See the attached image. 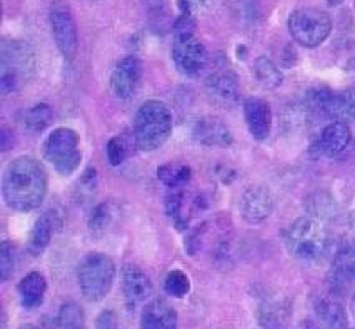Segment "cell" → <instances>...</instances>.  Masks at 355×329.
<instances>
[{
    "label": "cell",
    "mask_w": 355,
    "mask_h": 329,
    "mask_svg": "<svg viewBox=\"0 0 355 329\" xmlns=\"http://www.w3.org/2000/svg\"><path fill=\"white\" fill-rule=\"evenodd\" d=\"M44 155L59 174H73L82 162L80 137L73 129L59 127L45 139Z\"/></svg>",
    "instance_id": "cell-5"
},
{
    "label": "cell",
    "mask_w": 355,
    "mask_h": 329,
    "mask_svg": "<svg viewBox=\"0 0 355 329\" xmlns=\"http://www.w3.org/2000/svg\"><path fill=\"white\" fill-rule=\"evenodd\" d=\"M311 102L325 117L347 122L355 119V87L342 92H332L329 89L313 90Z\"/></svg>",
    "instance_id": "cell-9"
},
{
    "label": "cell",
    "mask_w": 355,
    "mask_h": 329,
    "mask_svg": "<svg viewBox=\"0 0 355 329\" xmlns=\"http://www.w3.org/2000/svg\"><path fill=\"white\" fill-rule=\"evenodd\" d=\"M355 281V244L347 241L338 248L330 267V285L336 291H345Z\"/></svg>",
    "instance_id": "cell-13"
},
{
    "label": "cell",
    "mask_w": 355,
    "mask_h": 329,
    "mask_svg": "<svg viewBox=\"0 0 355 329\" xmlns=\"http://www.w3.org/2000/svg\"><path fill=\"white\" fill-rule=\"evenodd\" d=\"M193 137L202 146L207 147H229L234 142L232 133L222 119L207 116L200 119L193 129Z\"/></svg>",
    "instance_id": "cell-16"
},
{
    "label": "cell",
    "mask_w": 355,
    "mask_h": 329,
    "mask_svg": "<svg viewBox=\"0 0 355 329\" xmlns=\"http://www.w3.org/2000/svg\"><path fill=\"white\" fill-rule=\"evenodd\" d=\"M165 293L172 298H184L191 291V279L180 269H173L164 279Z\"/></svg>",
    "instance_id": "cell-29"
},
{
    "label": "cell",
    "mask_w": 355,
    "mask_h": 329,
    "mask_svg": "<svg viewBox=\"0 0 355 329\" xmlns=\"http://www.w3.org/2000/svg\"><path fill=\"white\" fill-rule=\"evenodd\" d=\"M317 312H319L322 323L325 324L327 329H345L347 328V318L344 307L336 301H322L317 306Z\"/></svg>",
    "instance_id": "cell-27"
},
{
    "label": "cell",
    "mask_w": 355,
    "mask_h": 329,
    "mask_svg": "<svg viewBox=\"0 0 355 329\" xmlns=\"http://www.w3.org/2000/svg\"><path fill=\"white\" fill-rule=\"evenodd\" d=\"M134 147L137 149L134 135H132V139L127 137V135H115V137L110 139L109 144H107V159H109L110 166L117 167L122 162H125L132 151H134Z\"/></svg>",
    "instance_id": "cell-25"
},
{
    "label": "cell",
    "mask_w": 355,
    "mask_h": 329,
    "mask_svg": "<svg viewBox=\"0 0 355 329\" xmlns=\"http://www.w3.org/2000/svg\"><path fill=\"white\" fill-rule=\"evenodd\" d=\"M157 178L162 184H165L167 187H180L184 184H187L192 178V171L189 166H184V164H175V162H168V164H162V166L157 169Z\"/></svg>",
    "instance_id": "cell-23"
},
{
    "label": "cell",
    "mask_w": 355,
    "mask_h": 329,
    "mask_svg": "<svg viewBox=\"0 0 355 329\" xmlns=\"http://www.w3.org/2000/svg\"><path fill=\"white\" fill-rule=\"evenodd\" d=\"M255 77L266 89H275L282 84V74L269 57H259L254 65Z\"/></svg>",
    "instance_id": "cell-26"
},
{
    "label": "cell",
    "mask_w": 355,
    "mask_h": 329,
    "mask_svg": "<svg viewBox=\"0 0 355 329\" xmlns=\"http://www.w3.org/2000/svg\"><path fill=\"white\" fill-rule=\"evenodd\" d=\"M172 57L175 67L187 77H197L207 65L209 53L196 35H180L173 39Z\"/></svg>",
    "instance_id": "cell-8"
},
{
    "label": "cell",
    "mask_w": 355,
    "mask_h": 329,
    "mask_svg": "<svg viewBox=\"0 0 355 329\" xmlns=\"http://www.w3.org/2000/svg\"><path fill=\"white\" fill-rule=\"evenodd\" d=\"M207 90L220 102H235L239 97L237 81L229 72L212 74L207 79Z\"/></svg>",
    "instance_id": "cell-22"
},
{
    "label": "cell",
    "mask_w": 355,
    "mask_h": 329,
    "mask_svg": "<svg viewBox=\"0 0 355 329\" xmlns=\"http://www.w3.org/2000/svg\"><path fill=\"white\" fill-rule=\"evenodd\" d=\"M350 229H352V241L355 244V214H352V219H350Z\"/></svg>",
    "instance_id": "cell-36"
},
{
    "label": "cell",
    "mask_w": 355,
    "mask_h": 329,
    "mask_svg": "<svg viewBox=\"0 0 355 329\" xmlns=\"http://www.w3.org/2000/svg\"><path fill=\"white\" fill-rule=\"evenodd\" d=\"M34 69V56L20 40H2V92L10 94L22 87Z\"/></svg>",
    "instance_id": "cell-6"
},
{
    "label": "cell",
    "mask_w": 355,
    "mask_h": 329,
    "mask_svg": "<svg viewBox=\"0 0 355 329\" xmlns=\"http://www.w3.org/2000/svg\"><path fill=\"white\" fill-rule=\"evenodd\" d=\"M15 259H17V253H15L14 244L9 241H3L0 244V278L2 281H9L14 274L15 269Z\"/></svg>",
    "instance_id": "cell-32"
},
{
    "label": "cell",
    "mask_w": 355,
    "mask_h": 329,
    "mask_svg": "<svg viewBox=\"0 0 355 329\" xmlns=\"http://www.w3.org/2000/svg\"><path fill=\"white\" fill-rule=\"evenodd\" d=\"M172 133V112L164 102L147 101L134 119V141L137 149L152 152L167 142Z\"/></svg>",
    "instance_id": "cell-2"
},
{
    "label": "cell",
    "mask_w": 355,
    "mask_h": 329,
    "mask_svg": "<svg viewBox=\"0 0 355 329\" xmlns=\"http://www.w3.org/2000/svg\"><path fill=\"white\" fill-rule=\"evenodd\" d=\"M177 311L168 301L155 298L146 304L140 319L142 329H177Z\"/></svg>",
    "instance_id": "cell-17"
},
{
    "label": "cell",
    "mask_w": 355,
    "mask_h": 329,
    "mask_svg": "<svg viewBox=\"0 0 355 329\" xmlns=\"http://www.w3.org/2000/svg\"><path fill=\"white\" fill-rule=\"evenodd\" d=\"M45 192L47 174L39 160L22 155L7 166L2 178V194L14 211H34L42 204Z\"/></svg>",
    "instance_id": "cell-1"
},
{
    "label": "cell",
    "mask_w": 355,
    "mask_h": 329,
    "mask_svg": "<svg viewBox=\"0 0 355 329\" xmlns=\"http://www.w3.org/2000/svg\"><path fill=\"white\" fill-rule=\"evenodd\" d=\"M214 0H177L180 14H189L197 17V15L207 12L212 7Z\"/></svg>",
    "instance_id": "cell-33"
},
{
    "label": "cell",
    "mask_w": 355,
    "mask_h": 329,
    "mask_svg": "<svg viewBox=\"0 0 355 329\" xmlns=\"http://www.w3.org/2000/svg\"><path fill=\"white\" fill-rule=\"evenodd\" d=\"M17 289L20 294V301H22L24 306L32 310V307H37L42 304L45 291H47V279H45L40 273L34 271V273L27 274V276L19 282Z\"/></svg>",
    "instance_id": "cell-21"
},
{
    "label": "cell",
    "mask_w": 355,
    "mask_h": 329,
    "mask_svg": "<svg viewBox=\"0 0 355 329\" xmlns=\"http://www.w3.org/2000/svg\"><path fill=\"white\" fill-rule=\"evenodd\" d=\"M243 114L250 134L255 141H266L272 129V109L269 102L259 97H249L243 104Z\"/></svg>",
    "instance_id": "cell-15"
},
{
    "label": "cell",
    "mask_w": 355,
    "mask_h": 329,
    "mask_svg": "<svg viewBox=\"0 0 355 329\" xmlns=\"http://www.w3.org/2000/svg\"><path fill=\"white\" fill-rule=\"evenodd\" d=\"M112 217H114L112 205L109 203L98 204L92 211V214H90V219H89V228L94 236H101V234H104L107 229H109L110 223H112Z\"/></svg>",
    "instance_id": "cell-30"
},
{
    "label": "cell",
    "mask_w": 355,
    "mask_h": 329,
    "mask_svg": "<svg viewBox=\"0 0 355 329\" xmlns=\"http://www.w3.org/2000/svg\"><path fill=\"white\" fill-rule=\"evenodd\" d=\"M115 276V264L107 254L90 253L77 267V279L87 301L98 303L110 291Z\"/></svg>",
    "instance_id": "cell-4"
},
{
    "label": "cell",
    "mask_w": 355,
    "mask_h": 329,
    "mask_svg": "<svg viewBox=\"0 0 355 329\" xmlns=\"http://www.w3.org/2000/svg\"><path fill=\"white\" fill-rule=\"evenodd\" d=\"M51 27L60 53L67 60H72L77 53V27L72 12L65 6L55 3L51 10Z\"/></svg>",
    "instance_id": "cell-10"
},
{
    "label": "cell",
    "mask_w": 355,
    "mask_h": 329,
    "mask_svg": "<svg viewBox=\"0 0 355 329\" xmlns=\"http://www.w3.org/2000/svg\"><path fill=\"white\" fill-rule=\"evenodd\" d=\"M288 253L304 262H313L325 254L329 246V234L320 219L305 216L297 219L286 234Z\"/></svg>",
    "instance_id": "cell-3"
},
{
    "label": "cell",
    "mask_w": 355,
    "mask_h": 329,
    "mask_svg": "<svg viewBox=\"0 0 355 329\" xmlns=\"http://www.w3.org/2000/svg\"><path fill=\"white\" fill-rule=\"evenodd\" d=\"M52 121V109L47 104H37L26 114V126L28 130L40 133Z\"/></svg>",
    "instance_id": "cell-31"
},
{
    "label": "cell",
    "mask_w": 355,
    "mask_h": 329,
    "mask_svg": "<svg viewBox=\"0 0 355 329\" xmlns=\"http://www.w3.org/2000/svg\"><path fill=\"white\" fill-rule=\"evenodd\" d=\"M20 329H39L37 326H32V324H26V326H22Z\"/></svg>",
    "instance_id": "cell-39"
},
{
    "label": "cell",
    "mask_w": 355,
    "mask_h": 329,
    "mask_svg": "<svg viewBox=\"0 0 355 329\" xmlns=\"http://www.w3.org/2000/svg\"><path fill=\"white\" fill-rule=\"evenodd\" d=\"M196 17L189 14H180V17L175 20V27H173V32H175V37L180 35H196Z\"/></svg>",
    "instance_id": "cell-34"
},
{
    "label": "cell",
    "mask_w": 355,
    "mask_h": 329,
    "mask_svg": "<svg viewBox=\"0 0 355 329\" xmlns=\"http://www.w3.org/2000/svg\"><path fill=\"white\" fill-rule=\"evenodd\" d=\"M354 329H355V328H354Z\"/></svg>",
    "instance_id": "cell-40"
},
{
    "label": "cell",
    "mask_w": 355,
    "mask_h": 329,
    "mask_svg": "<svg viewBox=\"0 0 355 329\" xmlns=\"http://www.w3.org/2000/svg\"><path fill=\"white\" fill-rule=\"evenodd\" d=\"M342 2H344V0H327V3H329V6H332V7H336V6H340Z\"/></svg>",
    "instance_id": "cell-37"
},
{
    "label": "cell",
    "mask_w": 355,
    "mask_h": 329,
    "mask_svg": "<svg viewBox=\"0 0 355 329\" xmlns=\"http://www.w3.org/2000/svg\"><path fill=\"white\" fill-rule=\"evenodd\" d=\"M57 214L53 211H49L42 214L39 219L35 221L34 228H32L31 237H28V253L32 256H39L47 249L49 242H51L53 229L57 228Z\"/></svg>",
    "instance_id": "cell-19"
},
{
    "label": "cell",
    "mask_w": 355,
    "mask_h": 329,
    "mask_svg": "<svg viewBox=\"0 0 355 329\" xmlns=\"http://www.w3.org/2000/svg\"><path fill=\"white\" fill-rule=\"evenodd\" d=\"M57 329H84V312L77 303H65L60 307Z\"/></svg>",
    "instance_id": "cell-28"
},
{
    "label": "cell",
    "mask_w": 355,
    "mask_h": 329,
    "mask_svg": "<svg viewBox=\"0 0 355 329\" xmlns=\"http://www.w3.org/2000/svg\"><path fill=\"white\" fill-rule=\"evenodd\" d=\"M122 293L130 306L146 303L152 294V282L142 269L134 264H125L121 273Z\"/></svg>",
    "instance_id": "cell-14"
},
{
    "label": "cell",
    "mask_w": 355,
    "mask_h": 329,
    "mask_svg": "<svg viewBox=\"0 0 355 329\" xmlns=\"http://www.w3.org/2000/svg\"><path fill=\"white\" fill-rule=\"evenodd\" d=\"M196 205H199V203L187 194H184V192L168 196L167 201H165V209H167L168 217H171L175 228H179L180 231H184L191 224V217Z\"/></svg>",
    "instance_id": "cell-20"
},
{
    "label": "cell",
    "mask_w": 355,
    "mask_h": 329,
    "mask_svg": "<svg viewBox=\"0 0 355 329\" xmlns=\"http://www.w3.org/2000/svg\"><path fill=\"white\" fill-rule=\"evenodd\" d=\"M350 310H352L354 316H355V293L352 294V299H350Z\"/></svg>",
    "instance_id": "cell-38"
},
{
    "label": "cell",
    "mask_w": 355,
    "mask_h": 329,
    "mask_svg": "<svg viewBox=\"0 0 355 329\" xmlns=\"http://www.w3.org/2000/svg\"><path fill=\"white\" fill-rule=\"evenodd\" d=\"M241 216L249 224H260L267 219L274 209L270 191L263 186H252L243 192L239 203Z\"/></svg>",
    "instance_id": "cell-11"
},
{
    "label": "cell",
    "mask_w": 355,
    "mask_h": 329,
    "mask_svg": "<svg viewBox=\"0 0 355 329\" xmlns=\"http://www.w3.org/2000/svg\"><path fill=\"white\" fill-rule=\"evenodd\" d=\"M288 31L297 44L313 49L330 35L332 20L327 12L305 7V9L292 12L288 17Z\"/></svg>",
    "instance_id": "cell-7"
},
{
    "label": "cell",
    "mask_w": 355,
    "mask_h": 329,
    "mask_svg": "<svg viewBox=\"0 0 355 329\" xmlns=\"http://www.w3.org/2000/svg\"><path fill=\"white\" fill-rule=\"evenodd\" d=\"M349 142H350L349 126H347L345 122L336 121L322 130L320 137L317 139L315 147L320 155L332 158V155L340 154V152L349 146Z\"/></svg>",
    "instance_id": "cell-18"
},
{
    "label": "cell",
    "mask_w": 355,
    "mask_h": 329,
    "mask_svg": "<svg viewBox=\"0 0 355 329\" xmlns=\"http://www.w3.org/2000/svg\"><path fill=\"white\" fill-rule=\"evenodd\" d=\"M140 77H142V62L139 57L127 56L115 65L112 76H110V87L119 99H129L139 87Z\"/></svg>",
    "instance_id": "cell-12"
},
{
    "label": "cell",
    "mask_w": 355,
    "mask_h": 329,
    "mask_svg": "<svg viewBox=\"0 0 355 329\" xmlns=\"http://www.w3.org/2000/svg\"><path fill=\"white\" fill-rule=\"evenodd\" d=\"M97 328L98 329H119L117 318L112 311H104L97 319Z\"/></svg>",
    "instance_id": "cell-35"
},
{
    "label": "cell",
    "mask_w": 355,
    "mask_h": 329,
    "mask_svg": "<svg viewBox=\"0 0 355 329\" xmlns=\"http://www.w3.org/2000/svg\"><path fill=\"white\" fill-rule=\"evenodd\" d=\"M259 319L267 329H286L291 312L282 303H267L260 307Z\"/></svg>",
    "instance_id": "cell-24"
}]
</instances>
